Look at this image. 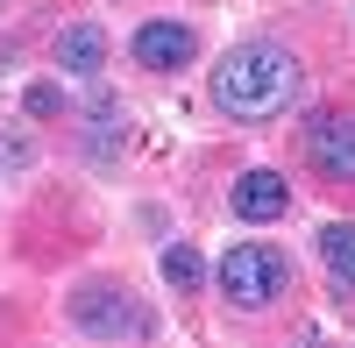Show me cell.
<instances>
[{
  "instance_id": "10",
  "label": "cell",
  "mask_w": 355,
  "mask_h": 348,
  "mask_svg": "<svg viewBox=\"0 0 355 348\" xmlns=\"http://www.w3.org/2000/svg\"><path fill=\"white\" fill-rule=\"evenodd\" d=\"M157 270H164L171 292H199V284H206V263H199V249H192V242H164Z\"/></svg>"
},
{
  "instance_id": "5",
  "label": "cell",
  "mask_w": 355,
  "mask_h": 348,
  "mask_svg": "<svg viewBox=\"0 0 355 348\" xmlns=\"http://www.w3.org/2000/svg\"><path fill=\"white\" fill-rule=\"evenodd\" d=\"M192 57H199V28H192V21H171V15H157V21H135V36H128V64H142L150 78L185 71Z\"/></svg>"
},
{
  "instance_id": "3",
  "label": "cell",
  "mask_w": 355,
  "mask_h": 348,
  "mask_svg": "<svg viewBox=\"0 0 355 348\" xmlns=\"http://www.w3.org/2000/svg\"><path fill=\"white\" fill-rule=\"evenodd\" d=\"M64 320H71V334H85V341H142V334H157V313L142 306L121 277H78L71 292H64Z\"/></svg>"
},
{
  "instance_id": "8",
  "label": "cell",
  "mask_w": 355,
  "mask_h": 348,
  "mask_svg": "<svg viewBox=\"0 0 355 348\" xmlns=\"http://www.w3.org/2000/svg\"><path fill=\"white\" fill-rule=\"evenodd\" d=\"M121 150H128V107L100 93L93 114H85V157H93V164H114Z\"/></svg>"
},
{
  "instance_id": "7",
  "label": "cell",
  "mask_w": 355,
  "mask_h": 348,
  "mask_svg": "<svg viewBox=\"0 0 355 348\" xmlns=\"http://www.w3.org/2000/svg\"><path fill=\"white\" fill-rule=\"evenodd\" d=\"M50 64L64 78H100L107 71V28L100 21H64L50 36Z\"/></svg>"
},
{
  "instance_id": "9",
  "label": "cell",
  "mask_w": 355,
  "mask_h": 348,
  "mask_svg": "<svg viewBox=\"0 0 355 348\" xmlns=\"http://www.w3.org/2000/svg\"><path fill=\"white\" fill-rule=\"evenodd\" d=\"M320 263H327L334 292L348 299L355 292V220H327V227H320Z\"/></svg>"
},
{
  "instance_id": "2",
  "label": "cell",
  "mask_w": 355,
  "mask_h": 348,
  "mask_svg": "<svg viewBox=\"0 0 355 348\" xmlns=\"http://www.w3.org/2000/svg\"><path fill=\"white\" fill-rule=\"evenodd\" d=\"M284 292H299V263L277 242H234L220 256V299L234 313H270L284 306Z\"/></svg>"
},
{
  "instance_id": "1",
  "label": "cell",
  "mask_w": 355,
  "mask_h": 348,
  "mask_svg": "<svg viewBox=\"0 0 355 348\" xmlns=\"http://www.w3.org/2000/svg\"><path fill=\"white\" fill-rule=\"evenodd\" d=\"M206 100H214L234 128H263L291 114L306 100V64L299 50L277 43V36H242L214 57V71H206Z\"/></svg>"
},
{
  "instance_id": "6",
  "label": "cell",
  "mask_w": 355,
  "mask_h": 348,
  "mask_svg": "<svg viewBox=\"0 0 355 348\" xmlns=\"http://www.w3.org/2000/svg\"><path fill=\"white\" fill-rule=\"evenodd\" d=\"M227 214H234V220H249V227L284 220V214H291V178H284V171H270V164L242 171V178L227 185Z\"/></svg>"
},
{
  "instance_id": "11",
  "label": "cell",
  "mask_w": 355,
  "mask_h": 348,
  "mask_svg": "<svg viewBox=\"0 0 355 348\" xmlns=\"http://www.w3.org/2000/svg\"><path fill=\"white\" fill-rule=\"evenodd\" d=\"M21 114H36V121H57V114H64L71 121V93H64V78H36L21 93Z\"/></svg>"
},
{
  "instance_id": "4",
  "label": "cell",
  "mask_w": 355,
  "mask_h": 348,
  "mask_svg": "<svg viewBox=\"0 0 355 348\" xmlns=\"http://www.w3.org/2000/svg\"><path fill=\"white\" fill-rule=\"evenodd\" d=\"M299 157L313 178L355 185V107H313L299 121Z\"/></svg>"
}]
</instances>
